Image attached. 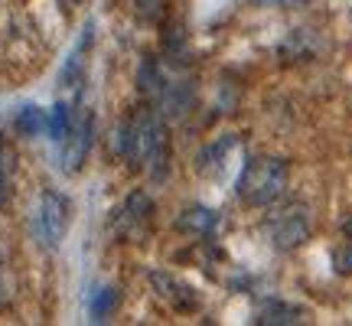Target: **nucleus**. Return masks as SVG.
I'll return each instance as SVG.
<instances>
[{
	"label": "nucleus",
	"mask_w": 352,
	"mask_h": 326,
	"mask_svg": "<svg viewBox=\"0 0 352 326\" xmlns=\"http://www.w3.org/2000/svg\"><path fill=\"white\" fill-rule=\"evenodd\" d=\"M219 213L212 209H206V206H189L186 213L179 215V222L176 226L183 228V232H192V235H212L215 228H219Z\"/></svg>",
	"instance_id": "6e6552de"
},
{
	"label": "nucleus",
	"mask_w": 352,
	"mask_h": 326,
	"mask_svg": "<svg viewBox=\"0 0 352 326\" xmlns=\"http://www.w3.org/2000/svg\"><path fill=\"white\" fill-rule=\"evenodd\" d=\"M13 173H16V157H13V151L3 144V140H0V206L10 199Z\"/></svg>",
	"instance_id": "4468645a"
},
{
	"label": "nucleus",
	"mask_w": 352,
	"mask_h": 326,
	"mask_svg": "<svg viewBox=\"0 0 352 326\" xmlns=\"http://www.w3.org/2000/svg\"><path fill=\"white\" fill-rule=\"evenodd\" d=\"M151 284L157 290V297L166 303V307H173L176 314H196L199 310V294L183 284L179 277H173L170 271H153L151 274Z\"/></svg>",
	"instance_id": "0eeeda50"
},
{
	"label": "nucleus",
	"mask_w": 352,
	"mask_h": 326,
	"mask_svg": "<svg viewBox=\"0 0 352 326\" xmlns=\"http://www.w3.org/2000/svg\"><path fill=\"white\" fill-rule=\"evenodd\" d=\"M91 140H95V118L91 111H76L72 114V124L65 131L63 144V170L65 173H78L82 163H85L88 151H91Z\"/></svg>",
	"instance_id": "39448f33"
},
{
	"label": "nucleus",
	"mask_w": 352,
	"mask_h": 326,
	"mask_svg": "<svg viewBox=\"0 0 352 326\" xmlns=\"http://www.w3.org/2000/svg\"><path fill=\"white\" fill-rule=\"evenodd\" d=\"M346 235H349V239H352V219H349V222H346Z\"/></svg>",
	"instance_id": "6ab92c4d"
},
{
	"label": "nucleus",
	"mask_w": 352,
	"mask_h": 326,
	"mask_svg": "<svg viewBox=\"0 0 352 326\" xmlns=\"http://www.w3.org/2000/svg\"><path fill=\"white\" fill-rule=\"evenodd\" d=\"M118 303H121V294H118V287H101L95 297H91V307H88V314H91V320L95 323H104L108 316L118 310Z\"/></svg>",
	"instance_id": "ddd939ff"
},
{
	"label": "nucleus",
	"mask_w": 352,
	"mask_h": 326,
	"mask_svg": "<svg viewBox=\"0 0 352 326\" xmlns=\"http://www.w3.org/2000/svg\"><path fill=\"white\" fill-rule=\"evenodd\" d=\"M287 163L280 160V157H271V153H258L252 160L241 166L239 173V199L245 206H271L284 196V189H287Z\"/></svg>",
	"instance_id": "f03ea898"
},
{
	"label": "nucleus",
	"mask_w": 352,
	"mask_h": 326,
	"mask_svg": "<svg viewBox=\"0 0 352 326\" xmlns=\"http://www.w3.org/2000/svg\"><path fill=\"white\" fill-rule=\"evenodd\" d=\"M114 151L134 166H147L157 180L166 173V127L160 114L140 108L131 121L114 131Z\"/></svg>",
	"instance_id": "f257e3e1"
},
{
	"label": "nucleus",
	"mask_w": 352,
	"mask_h": 326,
	"mask_svg": "<svg viewBox=\"0 0 352 326\" xmlns=\"http://www.w3.org/2000/svg\"><path fill=\"white\" fill-rule=\"evenodd\" d=\"M69 222H72V202L59 189H43L36 206H33V219H30L33 239L43 248H59V241L69 232Z\"/></svg>",
	"instance_id": "7ed1b4c3"
},
{
	"label": "nucleus",
	"mask_w": 352,
	"mask_h": 326,
	"mask_svg": "<svg viewBox=\"0 0 352 326\" xmlns=\"http://www.w3.org/2000/svg\"><path fill=\"white\" fill-rule=\"evenodd\" d=\"M13 131H16L20 138H36V134H43V131H46V111H39L36 105L20 108L16 118H13Z\"/></svg>",
	"instance_id": "9d476101"
},
{
	"label": "nucleus",
	"mask_w": 352,
	"mask_h": 326,
	"mask_svg": "<svg viewBox=\"0 0 352 326\" xmlns=\"http://www.w3.org/2000/svg\"><path fill=\"white\" fill-rule=\"evenodd\" d=\"M153 215V199L144 193V189H134L131 196L124 199V206L114 213V235L118 239H138L140 232L147 228Z\"/></svg>",
	"instance_id": "423d86ee"
},
{
	"label": "nucleus",
	"mask_w": 352,
	"mask_h": 326,
	"mask_svg": "<svg viewBox=\"0 0 352 326\" xmlns=\"http://www.w3.org/2000/svg\"><path fill=\"white\" fill-rule=\"evenodd\" d=\"M69 124H72V108L69 105H56L50 114H46V131H50V138L59 144V140L65 138V131H69Z\"/></svg>",
	"instance_id": "2eb2a0df"
},
{
	"label": "nucleus",
	"mask_w": 352,
	"mask_h": 326,
	"mask_svg": "<svg viewBox=\"0 0 352 326\" xmlns=\"http://www.w3.org/2000/svg\"><path fill=\"white\" fill-rule=\"evenodd\" d=\"M267 235L274 241V248L294 251L314 235V213L303 202H287L267 219Z\"/></svg>",
	"instance_id": "20e7f679"
},
{
	"label": "nucleus",
	"mask_w": 352,
	"mask_h": 326,
	"mask_svg": "<svg viewBox=\"0 0 352 326\" xmlns=\"http://www.w3.org/2000/svg\"><path fill=\"white\" fill-rule=\"evenodd\" d=\"M7 301H10V294H7V281H3V268H0V310L7 307Z\"/></svg>",
	"instance_id": "a211bd4d"
},
{
	"label": "nucleus",
	"mask_w": 352,
	"mask_h": 326,
	"mask_svg": "<svg viewBox=\"0 0 352 326\" xmlns=\"http://www.w3.org/2000/svg\"><path fill=\"white\" fill-rule=\"evenodd\" d=\"M333 268H336V274L352 277V239L349 235H346V241L336 245V251H333Z\"/></svg>",
	"instance_id": "dca6fc26"
},
{
	"label": "nucleus",
	"mask_w": 352,
	"mask_h": 326,
	"mask_svg": "<svg viewBox=\"0 0 352 326\" xmlns=\"http://www.w3.org/2000/svg\"><path fill=\"white\" fill-rule=\"evenodd\" d=\"M160 7H164V0H138V13L144 20H157Z\"/></svg>",
	"instance_id": "f3484780"
},
{
	"label": "nucleus",
	"mask_w": 352,
	"mask_h": 326,
	"mask_svg": "<svg viewBox=\"0 0 352 326\" xmlns=\"http://www.w3.org/2000/svg\"><path fill=\"white\" fill-rule=\"evenodd\" d=\"M65 3H78V0H65Z\"/></svg>",
	"instance_id": "aec40b11"
},
{
	"label": "nucleus",
	"mask_w": 352,
	"mask_h": 326,
	"mask_svg": "<svg viewBox=\"0 0 352 326\" xmlns=\"http://www.w3.org/2000/svg\"><path fill=\"white\" fill-rule=\"evenodd\" d=\"M280 52L290 56V59H314L316 52H320V46H316V36L310 30H294L287 36V43L280 46Z\"/></svg>",
	"instance_id": "9b49d317"
},
{
	"label": "nucleus",
	"mask_w": 352,
	"mask_h": 326,
	"mask_svg": "<svg viewBox=\"0 0 352 326\" xmlns=\"http://www.w3.org/2000/svg\"><path fill=\"white\" fill-rule=\"evenodd\" d=\"M235 151V138H222L215 140L212 147H206V151L196 157V173L202 176H215L219 170H222V163H226V157Z\"/></svg>",
	"instance_id": "1a4fd4ad"
},
{
	"label": "nucleus",
	"mask_w": 352,
	"mask_h": 326,
	"mask_svg": "<svg viewBox=\"0 0 352 326\" xmlns=\"http://www.w3.org/2000/svg\"><path fill=\"white\" fill-rule=\"evenodd\" d=\"M258 323L264 326H287V323H303L300 307H287V303H267L258 316Z\"/></svg>",
	"instance_id": "f8f14e48"
}]
</instances>
